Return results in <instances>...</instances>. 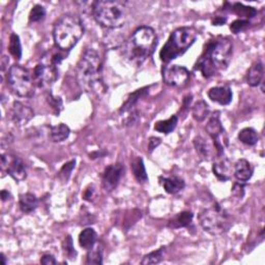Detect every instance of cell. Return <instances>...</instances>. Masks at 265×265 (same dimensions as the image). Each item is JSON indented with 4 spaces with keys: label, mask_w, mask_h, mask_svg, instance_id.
I'll return each instance as SVG.
<instances>
[{
    "label": "cell",
    "mask_w": 265,
    "mask_h": 265,
    "mask_svg": "<svg viewBox=\"0 0 265 265\" xmlns=\"http://www.w3.org/2000/svg\"><path fill=\"white\" fill-rule=\"evenodd\" d=\"M233 43L227 37H215L208 40L202 54L195 63V70L199 71L204 78H210L225 71L232 59Z\"/></svg>",
    "instance_id": "obj_1"
},
{
    "label": "cell",
    "mask_w": 265,
    "mask_h": 265,
    "mask_svg": "<svg viewBox=\"0 0 265 265\" xmlns=\"http://www.w3.org/2000/svg\"><path fill=\"white\" fill-rule=\"evenodd\" d=\"M157 43L156 33L149 26L138 27L122 46L124 58L131 64L141 65L152 55Z\"/></svg>",
    "instance_id": "obj_2"
},
{
    "label": "cell",
    "mask_w": 265,
    "mask_h": 265,
    "mask_svg": "<svg viewBox=\"0 0 265 265\" xmlns=\"http://www.w3.org/2000/svg\"><path fill=\"white\" fill-rule=\"evenodd\" d=\"M79 86L86 92L99 91L103 83V60L94 49H87L81 56L76 70Z\"/></svg>",
    "instance_id": "obj_3"
},
{
    "label": "cell",
    "mask_w": 265,
    "mask_h": 265,
    "mask_svg": "<svg viewBox=\"0 0 265 265\" xmlns=\"http://www.w3.org/2000/svg\"><path fill=\"white\" fill-rule=\"evenodd\" d=\"M82 20L73 14L61 16L54 24L53 40L55 46L63 51L74 48L84 35Z\"/></svg>",
    "instance_id": "obj_4"
},
{
    "label": "cell",
    "mask_w": 265,
    "mask_h": 265,
    "mask_svg": "<svg viewBox=\"0 0 265 265\" xmlns=\"http://www.w3.org/2000/svg\"><path fill=\"white\" fill-rule=\"evenodd\" d=\"M94 20L101 26L108 29L122 27L128 16L126 4L119 0H98L92 5Z\"/></svg>",
    "instance_id": "obj_5"
},
{
    "label": "cell",
    "mask_w": 265,
    "mask_h": 265,
    "mask_svg": "<svg viewBox=\"0 0 265 265\" xmlns=\"http://www.w3.org/2000/svg\"><path fill=\"white\" fill-rule=\"evenodd\" d=\"M197 36L198 31L194 27L183 26L175 29L160 52L161 60L164 63H170L184 54L195 43Z\"/></svg>",
    "instance_id": "obj_6"
},
{
    "label": "cell",
    "mask_w": 265,
    "mask_h": 265,
    "mask_svg": "<svg viewBox=\"0 0 265 265\" xmlns=\"http://www.w3.org/2000/svg\"><path fill=\"white\" fill-rule=\"evenodd\" d=\"M198 221L204 231L213 235L226 233L232 225L229 214L218 202L199 211Z\"/></svg>",
    "instance_id": "obj_7"
},
{
    "label": "cell",
    "mask_w": 265,
    "mask_h": 265,
    "mask_svg": "<svg viewBox=\"0 0 265 265\" xmlns=\"http://www.w3.org/2000/svg\"><path fill=\"white\" fill-rule=\"evenodd\" d=\"M62 60L59 53L46 54L33 70V80L39 87L46 88L51 86L58 78L57 64Z\"/></svg>",
    "instance_id": "obj_8"
},
{
    "label": "cell",
    "mask_w": 265,
    "mask_h": 265,
    "mask_svg": "<svg viewBox=\"0 0 265 265\" xmlns=\"http://www.w3.org/2000/svg\"><path fill=\"white\" fill-rule=\"evenodd\" d=\"M8 84L11 90L20 97H31L35 94V80L30 72L20 64H14L8 72Z\"/></svg>",
    "instance_id": "obj_9"
},
{
    "label": "cell",
    "mask_w": 265,
    "mask_h": 265,
    "mask_svg": "<svg viewBox=\"0 0 265 265\" xmlns=\"http://www.w3.org/2000/svg\"><path fill=\"white\" fill-rule=\"evenodd\" d=\"M205 130L214 141L217 155L224 154L225 148L228 145V137L226 135L225 128L222 125L219 111L214 112L208 118L207 124L205 125Z\"/></svg>",
    "instance_id": "obj_10"
},
{
    "label": "cell",
    "mask_w": 265,
    "mask_h": 265,
    "mask_svg": "<svg viewBox=\"0 0 265 265\" xmlns=\"http://www.w3.org/2000/svg\"><path fill=\"white\" fill-rule=\"evenodd\" d=\"M190 79V72L187 68L178 64H171L163 69L164 82L172 87H182Z\"/></svg>",
    "instance_id": "obj_11"
},
{
    "label": "cell",
    "mask_w": 265,
    "mask_h": 265,
    "mask_svg": "<svg viewBox=\"0 0 265 265\" xmlns=\"http://www.w3.org/2000/svg\"><path fill=\"white\" fill-rule=\"evenodd\" d=\"M2 169L7 171V173L16 181H22L27 176L26 166L24 162L15 155H2Z\"/></svg>",
    "instance_id": "obj_12"
},
{
    "label": "cell",
    "mask_w": 265,
    "mask_h": 265,
    "mask_svg": "<svg viewBox=\"0 0 265 265\" xmlns=\"http://www.w3.org/2000/svg\"><path fill=\"white\" fill-rule=\"evenodd\" d=\"M124 167L122 164L116 163L107 166L102 175V187L106 192L114 191L119 184L123 174Z\"/></svg>",
    "instance_id": "obj_13"
},
{
    "label": "cell",
    "mask_w": 265,
    "mask_h": 265,
    "mask_svg": "<svg viewBox=\"0 0 265 265\" xmlns=\"http://www.w3.org/2000/svg\"><path fill=\"white\" fill-rule=\"evenodd\" d=\"M213 172L221 181H227L234 173V165L224 154L217 155L213 163Z\"/></svg>",
    "instance_id": "obj_14"
},
{
    "label": "cell",
    "mask_w": 265,
    "mask_h": 265,
    "mask_svg": "<svg viewBox=\"0 0 265 265\" xmlns=\"http://www.w3.org/2000/svg\"><path fill=\"white\" fill-rule=\"evenodd\" d=\"M10 115L12 121L16 125L22 126L28 123L33 117H35V112H33V110L29 106L21 102H15L12 106Z\"/></svg>",
    "instance_id": "obj_15"
},
{
    "label": "cell",
    "mask_w": 265,
    "mask_h": 265,
    "mask_svg": "<svg viewBox=\"0 0 265 265\" xmlns=\"http://www.w3.org/2000/svg\"><path fill=\"white\" fill-rule=\"evenodd\" d=\"M207 95L214 103H217L221 106L229 105L232 102V97H233L231 88L227 85L210 88L207 92Z\"/></svg>",
    "instance_id": "obj_16"
},
{
    "label": "cell",
    "mask_w": 265,
    "mask_h": 265,
    "mask_svg": "<svg viewBox=\"0 0 265 265\" xmlns=\"http://www.w3.org/2000/svg\"><path fill=\"white\" fill-rule=\"evenodd\" d=\"M253 173H254V167L249 161L245 158H241L234 164L233 174L237 180L242 182H246L252 178Z\"/></svg>",
    "instance_id": "obj_17"
},
{
    "label": "cell",
    "mask_w": 265,
    "mask_h": 265,
    "mask_svg": "<svg viewBox=\"0 0 265 265\" xmlns=\"http://www.w3.org/2000/svg\"><path fill=\"white\" fill-rule=\"evenodd\" d=\"M264 75V66L261 61L255 62L248 72L247 82L252 87H257L261 84Z\"/></svg>",
    "instance_id": "obj_18"
},
{
    "label": "cell",
    "mask_w": 265,
    "mask_h": 265,
    "mask_svg": "<svg viewBox=\"0 0 265 265\" xmlns=\"http://www.w3.org/2000/svg\"><path fill=\"white\" fill-rule=\"evenodd\" d=\"M39 205V200L37 196L31 193L21 194L19 197V206L22 213L24 214H31L37 209Z\"/></svg>",
    "instance_id": "obj_19"
},
{
    "label": "cell",
    "mask_w": 265,
    "mask_h": 265,
    "mask_svg": "<svg viewBox=\"0 0 265 265\" xmlns=\"http://www.w3.org/2000/svg\"><path fill=\"white\" fill-rule=\"evenodd\" d=\"M131 172L134 174L136 180L140 183H144L148 180L147 172L145 169V165L143 160L140 156H135L130 162Z\"/></svg>",
    "instance_id": "obj_20"
},
{
    "label": "cell",
    "mask_w": 265,
    "mask_h": 265,
    "mask_svg": "<svg viewBox=\"0 0 265 265\" xmlns=\"http://www.w3.org/2000/svg\"><path fill=\"white\" fill-rule=\"evenodd\" d=\"M164 190L168 194L174 195L182 191L186 187L184 180L178 176H171V177H166L162 178V182Z\"/></svg>",
    "instance_id": "obj_21"
},
{
    "label": "cell",
    "mask_w": 265,
    "mask_h": 265,
    "mask_svg": "<svg viewBox=\"0 0 265 265\" xmlns=\"http://www.w3.org/2000/svg\"><path fill=\"white\" fill-rule=\"evenodd\" d=\"M79 245L82 249L88 251L92 249L97 242V234L93 228L84 229L79 235Z\"/></svg>",
    "instance_id": "obj_22"
},
{
    "label": "cell",
    "mask_w": 265,
    "mask_h": 265,
    "mask_svg": "<svg viewBox=\"0 0 265 265\" xmlns=\"http://www.w3.org/2000/svg\"><path fill=\"white\" fill-rule=\"evenodd\" d=\"M194 147L197 154L203 161H209L213 158V150L210 149L209 144L201 136H197L194 139Z\"/></svg>",
    "instance_id": "obj_23"
},
{
    "label": "cell",
    "mask_w": 265,
    "mask_h": 265,
    "mask_svg": "<svg viewBox=\"0 0 265 265\" xmlns=\"http://www.w3.org/2000/svg\"><path fill=\"white\" fill-rule=\"evenodd\" d=\"M70 134H71L70 127L64 123H59L57 125H54L51 127V130H50V137H51L52 141L56 142V143L63 142L64 140L69 138Z\"/></svg>",
    "instance_id": "obj_24"
},
{
    "label": "cell",
    "mask_w": 265,
    "mask_h": 265,
    "mask_svg": "<svg viewBox=\"0 0 265 265\" xmlns=\"http://www.w3.org/2000/svg\"><path fill=\"white\" fill-rule=\"evenodd\" d=\"M193 221V213L191 211H182L178 215L174 216L169 223L168 227L172 229H179V228H186L188 227Z\"/></svg>",
    "instance_id": "obj_25"
},
{
    "label": "cell",
    "mask_w": 265,
    "mask_h": 265,
    "mask_svg": "<svg viewBox=\"0 0 265 265\" xmlns=\"http://www.w3.org/2000/svg\"><path fill=\"white\" fill-rule=\"evenodd\" d=\"M192 114H193V117L196 121L202 122L209 115V106L207 105V103L205 101H202V99H201V101H198L193 106Z\"/></svg>",
    "instance_id": "obj_26"
},
{
    "label": "cell",
    "mask_w": 265,
    "mask_h": 265,
    "mask_svg": "<svg viewBox=\"0 0 265 265\" xmlns=\"http://www.w3.org/2000/svg\"><path fill=\"white\" fill-rule=\"evenodd\" d=\"M177 121H178V117L176 115H172L167 120L156 121L154 124V129L158 132H162V134L168 135L171 131L174 130V128L177 125Z\"/></svg>",
    "instance_id": "obj_27"
},
{
    "label": "cell",
    "mask_w": 265,
    "mask_h": 265,
    "mask_svg": "<svg viewBox=\"0 0 265 265\" xmlns=\"http://www.w3.org/2000/svg\"><path fill=\"white\" fill-rule=\"evenodd\" d=\"M238 140L248 146H254L258 143L259 136L254 128L245 127L238 132Z\"/></svg>",
    "instance_id": "obj_28"
},
{
    "label": "cell",
    "mask_w": 265,
    "mask_h": 265,
    "mask_svg": "<svg viewBox=\"0 0 265 265\" xmlns=\"http://www.w3.org/2000/svg\"><path fill=\"white\" fill-rule=\"evenodd\" d=\"M230 11L232 13H234L235 15H237L238 17H241V19H245V20H249L253 17L256 16L257 11L252 8V7H247L243 4H234L230 7Z\"/></svg>",
    "instance_id": "obj_29"
},
{
    "label": "cell",
    "mask_w": 265,
    "mask_h": 265,
    "mask_svg": "<svg viewBox=\"0 0 265 265\" xmlns=\"http://www.w3.org/2000/svg\"><path fill=\"white\" fill-rule=\"evenodd\" d=\"M86 264H102L103 263V250L99 246H94L92 249L87 251Z\"/></svg>",
    "instance_id": "obj_30"
},
{
    "label": "cell",
    "mask_w": 265,
    "mask_h": 265,
    "mask_svg": "<svg viewBox=\"0 0 265 265\" xmlns=\"http://www.w3.org/2000/svg\"><path fill=\"white\" fill-rule=\"evenodd\" d=\"M9 51L16 60H19L22 57V47H21L20 38L16 35V33H13L10 38Z\"/></svg>",
    "instance_id": "obj_31"
},
{
    "label": "cell",
    "mask_w": 265,
    "mask_h": 265,
    "mask_svg": "<svg viewBox=\"0 0 265 265\" xmlns=\"http://www.w3.org/2000/svg\"><path fill=\"white\" fill-rule=\"evenodd\" d=\"M165 257V248L162 247L156 251H153L147 255H145L141 261L142 264L148 265V264H157L163 261Z\"/></svg>",
    "instance_id": "obj_32"
},
{
    "label": "cell",
    "mask_w": 265,
    "mask_h": 265,
    "mask_svg": "<svg viewBox=\"0 0 265 265\" xmlns=\"http://www.w3.org/2000/svg\"><path fill=\"white\" fill-rule=\"evenodd\" d=\"M75 166H76V160H72V161H70L68 163H65L62 166L59 173H58V177L60 178V180L62 182H66L70 179L71 174H72V172H73V170L75 168Z\"/></svg>",
    "instance_id": "obj_33"
},
{
    "label": "cell",
    "mask_w": 265,
    "mask_h": 265,
    "mask_svg": "<svg viewBox=\"0 0 265 265\" xmlns=\"http://www.w3.org/2000/svg\"><path fill=\"white\" fill-rule=\"evenodd\" d=\"M46 9L41 6V5H37L33 7L30 11L29 14V21L31 23H35V22H40L41 20H43L46 17Z\"/></svg>",
    "instance_id": "obj_34"
},
{
    "label": "cell",
    "mask_w": 265,
    "mask_h": 265,
    "mask_svg": "<svg viewBox=\"0 0 265 265\" xmlns=\"http://www.w3.org/2000/svg\"><path fill=\"white\" fill-rule=\"evenodd\" d=\"M64 254L68 256L70 259H74L77 256V252L74 248V243H73V238L71 235H68L65 237V240L63 241V245H62Z\"/></svg>",
    "instance_id": "obj_35"
},
{
    "label": "cell",
    "mask_w": 265,
    "mask_h": 265,
    "mask_svg": "<svg viewBox=\"0 0 265 265\" xmlns=\"http://www.w3.org/2000/svg\"><path fill=\"white\" fill-rule=\"evenodd\" d=\"M251 25L249 20H245V19H237L235 21H233L230 25V30L237 35V33L246 30L249 26Z\"/></svg>",
    "instance_id": "obj_36"
},
{
    "label": "cell",
    "mask_w": 265,
    "mask_h": 265,
    "mask_svg": "<svg viewBox=\"0 0 265 265\" xmlns=\"http://www.w3.org/2000/svg\"><path fill=\"white\" fill-rule=\"evenodd\" d=\"M95 197H96V189L94 184H89L83 192V199L85 201L91 202L94 200Z\"/></svg>",
    "instance_id": "obj_37"
},
{
    "label": "cell",
    "mask_w": 265,
    "mask_h": 265,
    "mask_svg": "<svg viewBox=\"0 0 265 265\" xmlns=\"http://www.w3.org/2000/svg\"><path fill=\"white\" fill-rule=\"evenodd\" d=\"M231 193L237 199H242L245 196V184L243 182H234L232 186Z\"/></svg>",
    "instance_id": "obj_38"
},
{
    "label": "cell",
    "mask_w": 265,
    "mask_h": 265,
    "mask_svg": "<svg viewBox=\"0 0 265 265\" xmlns=\"http://www.w3.org/2000/svg\"><path fill=\"white\" fill-rule=\"evenodd\" d=\"M48 102H49V104L53 107V109L57 111V113H59L60 110L62 109V102H61V99L58 98V97L53 96L51 93H50V96L48 97Z\"/></svg>",
    "instance_id": "obj_39"
},
{
    "label": "cell",
    "mask_w": 265,
    "mask_h": 265,
    "mask_svg": "<svg viewBox=\"0 0 265 265\" xmlns=\"http://www.w3.org/2000/svg\"><path fill=\"white\" fill-rule=\"evenodd\" d=\"M41 263L45 264V265H51V264H56L57 261H56V259H55V257L53 255L45 254L41 258Z\"/></svg>",
    "instance_id": "obj_40"
},
{
    "label": "cell",
    "mask_w": 265,
    "mask_h": 265,
    "mask_svg": "<svg viewBox=\"0 0 265 265\" xmlns=\"http://www.w3.org/2000/svg\"><path fill=\"white\" fill-rule=\"evenodd\" d=\"M162 140L160 138H156V137H151L149 139V142H148V151H153L160 144H161Z\"/></svg>",
    "instance_id": "obj_41"
},
{
    "label": "cell",
    "mask_w": 265,
    "mask_h": 265,
    "mask_svg": "<svg viewBox=\"0 0 265 265\" xmlns=\"http://www.w3.org/2000/svg\"><path fill=\"white\" fill-rule=\"evenodd\" d=\"M226 21H227L226 18H224V17H220V16H219V17L214 18L213 21H211V23H213L214 26H221V25H224V24L226 23Z\"/></svg>",
    "instance_id": "obj_42"
},
{
    "label": "cell",
    "mask_w": 265,
    "mask_h": 265,
    "mask_svg": "<svg viewBox=\"0 0 265 265\" xmlns=\"http://www.w3.org/2000/svg\"><path fill=\"white\" fill-rule=\"evenodd\" d=\"M11 196V194L8 192V191H6V190H4L3 192H2V199H3V201H6V200H8L9 199V197Z\"/></svg>",
    "instance_id": "obj_43"
},
{
    "label": "cell",
    "mask_w": 265,
    "mask_h": 265,
    "mask_svg": "<svg viewBox=\"0 0 265 265\" xmlns=\"http://www.w3.org/2000/svg\"><path fill=\"white\" fill-rule=\"evenodd\" d=\"M2 259H3V263L6 265L7 264V260H6V256L4 254H2Z\"/></svg>",
    "instance_id": "obj_44"
}]
</instances>
